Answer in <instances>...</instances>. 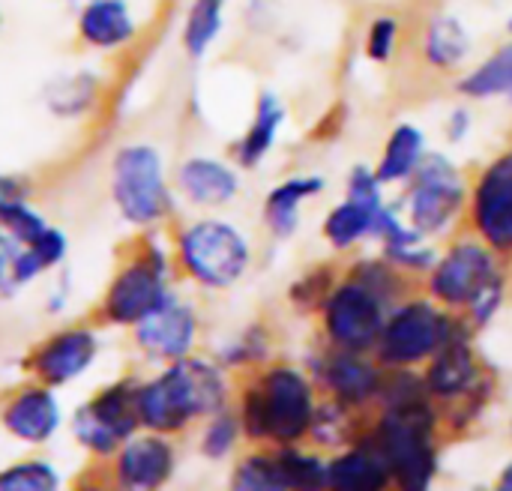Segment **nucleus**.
Here are the masks:
<instances>
[{"label": "nucleus", "instance_id": "39", "mask_svg": "<svg viewBox=\"0 0 512 491\" xmlns=\"http://www.w3.org/2000/svg\"><path fill=\"white\" fill-rule=\"evenodd\" d=\"M18 198H30L27 180H21V177H15V174H0V210H3L9 201H18Z\"/></svg>", "mask_w": 512, "mask_h": 491}, {"label": "nucleus", "instance_id": "38", "mask_svg": "<svg viewBox=\"0 0 512 491\" xmlns=\"http://www.w3.org/2000/svg\"><path fill=\"white\" fill-rule=\"evenodd\" d=\"M501 303H504V279H498L468 312H471V327H486V324H492V318L498 315V309H501Z\"/></svg>", "mask_w": 512, "mask_h": 491}, {"label": "nucleus", "instance_id": "40", "mask_svg": "<svg viewBox=\"0 0 512 491\" xmlns=\"http://www.w3.org/2000/svg\"><path fill=\"white\" fill-rule=\"evenodd\" d=\"M468 123H471V114H468L465 108H459V111L453 114V120H450V141L465 138V135H468Z\"/></svg>", "mask_w": 512, "mask_h": 491}, {"label": "nucleus", "instance_id": "43", "mask_svg": "<svg viewBox=\"0 0 512 491\" xmlns=\"http://www.w3.org/2000/svg\"><path fill=\"white\" fill-rule=\"evenodd\" d=\"M510 99H512V93H510Z\"/></svg>", "mask_w": 512, "mask_h": 491}, {"label": "nucleus", "instance_id": "22", "mask_svg": "<svg viewBox=\"0 0 512 491\" xmlns=\"http://www.w3.org/2000/svg\"><path fill=\"white\" fill-rule=\"evenodd\" d=\"M393 483L384 456L366 441L327 465V486L342 491H381Z\"/></svg>", "mask_w": 512, "mask_h": 491}, {"label": "nucleus", "instance_id": "37", "mask_svg": "<svg viewBox=\"0 0 512 491\" xmlns=\"http://www.w3.org/2000/svg\"><path fill=\"white\" fill-rule=\"evenodd\" d=\"M396 42H399V21L378 18V21H372V27L366 33V54L375 63H387L396 51Z\"/></svg>", "mask_w": 512, "mask_h": 491}, {"label": "nucleus", "instance_id": "26", "mask_svg": "<svg viewBox=\"0 0 512 491\" xmlns=\"http://www.w3.org/2000/svg\"><path fill=\"white\" fill-rule=\"evenodd\" d=\"M426 156V141L423 132L411 123H402L393 129V135L384 144L381 162L375 168L381 183H396L414 174V168L420 165V159Z\"/></svg>", "mask_w": 512, "mask_h": 491}, {"label": "nucleus", "instance_id": "18", "mask_svg": "<svg viewBox=\"0 0 512 491\" xmlns=\"http://www.w3.org/2000/svg\"><path fill=\"white\" fill-rule=\"evenodd\" d=\"M132 336L147 357L171 363L192 354L198 339V315L192 306L180 303L171 294L168 303H162L156 312H150L144 321L132 327Z\"/></svg>", "mask_w": 512, "mask_h": 491}, {"label": "nucleus", "instance_id": "23", "mask_svg": "<svg viewBox=\"0 0 512 491\" xmlns=\"http://www.w3.org/2000/svg\"><path fill=\"white\" fill-rule=\"evenodd\" d=\"M318 192H324V177L306 174V177H291L285 183H279L276 189H270L267 201H264V222L270 228V234L276 237H291L300 228V207L315 198Z\"/></svg>", "mask_w": 512, "mask_h": 491}, {"label": "nucleus", "instance_id": "8", "mask_svg": "<svg viewBox=\"0 0 512 491\" xmlns=\"http://www.w3.org/2000/svg\"><path fill=\"white\" fill-rule=\"evenodd\" d=\"M141 429L138 417V384L117 381L99 390L72 414V435L75 441L99 456L114 459V453Z\"/></svg>", "mask_w": 512, "mask_h": 491}, {"label": "nucleus", "instance_id": "31", "mask_svg": "<svg viewBox=\"0 0 512 491\" xmlns=\"http://www.w3.org/2000/svg\"><path fill=\"white\" fill-rule=\"evenodd\" d=\"M273 456H276V468H279V477H282V491L324 489L327 486V462L297 450V444L273 447Z\"/></svg>", "mask_w": 512, "mask_h": 491}, {"label": "nucleus", "instance_id": "15", "mask_svg": "<svg viewBox=\"0 0 512 491\" xmlns=\"http://www.w3.org/2000/svg\"><path fill=\"white\" fill-rule=\"evenodd\" d=\"M177 471V450L168 435L135 432L114 453V483L126 491H153L171 483Z\"/></svg>", "mask_w": 512, "mask_h": 491}, {"label": "nucleus", "instance_id": "25", "mask_svg": "<svg viewBox=\"0 0 512 491\" xmlns=\"http://www.w3.org/2000/svg\"><path fill=\"white\" fill-rule=\"evenodd\" d=\"M42 273L45 264L39 261V255L0 225V300L18 297Z\"/></svg>", "mask_w": 512, "mask_h": 491}, {"label": "nucleus", "instance_id": "1", "mask_svg": "<svg viewBox=\"0 0 512 491\" xmlns=\"http://www.w3.org/2000/svg\"><path fill=\"white\" fill-rule=\"evenodd\" d=\"M228 405V384L216 363L201 357L171 360L156 378L138 384L141 429L177 435L201 417H213Z\"/></svg>", "mask_w": 512, "mask_h": 491}, {"label": "nucleus", "instance_id": "28", "mask_svg": "<svg viewBox=\"0 0 512 491\" xmlns=\"http://www.w3.org/2000/svg\"><path fill=\"white\" fill-rule=\"evenodd\" d=\"M96 93H99V78L93 72H72L66 78H54L45 87V108L63 120H75L93 108Z\"/></svg>", "mask_w": 512, "mask_h": 491}, {"label": "nucleus", "instance_id": "33", "mask_svg": "<svg viewBox=\"0 0 512 491\" xmlns=\"http://www.w3.org/2000/svg\"><path fill=\"white\" fill-rule=\"evenodd\" d=\"M60 486V474L45 459L15 462L6 471H0V491H57Z\"/></svg>", "mask_w": 512, "mask_h": 491}, {"label": "nucleus", "instance_id": "34", "mask_svg": "<svg viewBox=\"0 0 512 491\" xmlns=\"http://www.w3.org/2000/svg\"><path fill=\"white\" fill-rule=\"evenodd\" d=\"M231 486L240 491H282V477H279L273 450L249 453L246 459H240V465L234 468Z\"/></svg>", "mask_w": 512, "mask_h": 491}, {"label": "nucleus", "instance_id": "20", "mask_svg": "<svg viewBox=\"0 0 512 491\" xmlns=\"http://www.w3.org/2000/svg\"><path fill=\"white\" fill-rule=\"evenodd\" d=\"M78 39L96 51H114L138 36V21L126 0H87L75 21Z\"/></svg>", "mask_w": 512, "mask_h": 491}, {"label": "nucleus", "instance_id": "27", "mask_svg": "<svg viewBox=\"0 0 512 491\" xmlns=\"http://www.w3.org/2000/svg\"><path fill=\"white\" fill-rule=\"evenodd\" d=\"M468 51H471V39L462 21L453 15H435L432 24L426 27V42H423L426 63L435 69H453L468 57Z\"/></svg>", "mask_w": 512, "mask_h": 491}, {"label": "nucleus", "instance_id": "21", "mask_svg": "<svg viewBox=\"0 0 512 491\" xmlns=\"http://www.w3.org/2000/svg\"><path fill=\"white\" fill-rule=\"evenodd\" d=\"M174 183L183 192V198L195 207H225L240 192L237 171L210 156H192L180 162Z\"/></svg>", "mask_w": 512, "mask_h": 491}, {"label": "nucleus", "instance_id": "42", "mask_svg": "<svg viewBox=\"0 0 512 491\" xmlns=\"http://www.w3.org/2000/svg\"><path fill=\"white\" fill-rule=\"evenodd\" d=\"M0 27H3V12H0Z\"/></svg>", "mask_w": 512, "mask_h": 491}, {"label": "nucleus", "instance_id": "32", "mask_svg": "<svg viewBox=\"0 0 512 491\" xmlns=\"http://www.w3.org/2000/svg\"><path fill=\"white\" fill-rule=\"evenodd\" d=\"M351 405L339 402V399H327L321 405H315V417H312V429L309 435L324 444V447H336V444H345V441H354V429H351Z\"/></svg>", "mask_w": 512, "mask_h": 491}, {"label": "nucleus", "instance_id": "36", "mask_svg": "<svg viewBox=\"0 0 512 491\" xmlns=\"http://www.w3.org/2000/svg\"><path fill=\"white\" fill-rule=\"evenodd\" d=\"M330 291H333L330 267H321V270L306 273V276L291 288V303H297V306H303V309L324 306V300L330 297Z\"/></svg>", "mask_w": 512, "mask_h": 491}, {"label": "nucleus", "instance_id": "12", "mask_svg": "<svg viewBox=\"0 0 512 491\" xmlns=\"http://www.w3.org/2000/svg\"><path fill=\"white\" fill-rule=\"evenodd\" d=\"M99 357V336L93 327L75 324L51 333L42 339L30 354L24 357V369L33 375V381L48 387H66L78 381Z\"/></svg>", "mask_w": 512, "mask_h": 491}, {"label": "nucleus", "instance_id": "35", "mask_svg": "<svg viewBox=\"0 0 512 491\" xmlns=\"http://www.w3.org/2000/svg\"><path fill=\"white\" fill-rule=\"evenodd\" d=\"M243 426H240V417L231 414L228 408L216 411L213 417H207V429L201 435V453L213 462L231 456V450L237 447V438H240Z\"/></svg>", "mask_w": 512, "mask_h": 491}, {"label": "nucleus", "instance_id": "30", "mask_svg": "<svg viewBox=\"0 0 512 491\" xmlns=\"http://www.w3.org/2000/svg\"><path fill=\"white\" fill-rule=\"evenodd\" d=\"M465 96L489 99V96H510L512 93V42L498 48L486 63H480L474 72H468L459 84Z\"/></svg>", "mask_w": 512, "mask_h": 491}, {"label": "nucleus", "instance_id": "2", "mask_svg": "<svg viewBox=\"0 0 512 491\" xmlns=\"http://www.w3.org/2000/svg\"><path fill=\"white\" fill-rule=\"evenodd\" d=\"M315 405V390L303 372L291 366H273L243 390L237 417L249 441L288 447L309 435Z\"/></svg>", "mask_w": 512, "mask_h": 491}, {"label": "nucleus", "instance_id": "3", "mask_svg": "<svg viewBox=\"0 0 512 491\" xmlns=\"http://www.w3.org/2000/svg\"><path fill=\"white\" fill-rule=\"evenodd\" d=\"M441 417L432 408V399L390 405L369 432V444L384 456L390 477L399 489H429L438 474V435Z\"/></svg>", "mask_w": 512, "mask_h": 491}, {"label": "nucleus", "instance_id": "4", "mask_svg": "<svg viewBox=\"0 0 512 491\" xmlns=\"http://www.w3.org/2000/svg\"><path fill=\"white\" fill-rule=\"evenodd\" d=\"M111 201L117 213L138 228H153L165 222L174 210V195L165 180V165L150 144H123L111 156L108 171Z\"/></svg>", "mask_w": 512, "mask_h": 491}, {"label": "nucleus", "instance_id": "9", "mask_svg": "<svg viewBox=\"0 0 512 491\" xmlns=\"http://www.w3.org/2000/svg\"><path fill=\"white\" fill-rule=\"evenodd\" d=\"M498 252L486 240H459L435 261L429 276V291L441 306L471 309L501 276Z\"/></svg>", "mask_w": 512, "mask_h": 491}, {"label": "nucleus", "instance_id": "11", "mask_svg": "<svg viewBox=\"0 0 512 491\" xmlns=\"http://www.w3.org/2000/svg\"><path fill=\"white\" fill-rule=\"evenodd\" d=\"M465 180L459 168L441 156L426 153L411 174V195H408V216L411 228L426 234H441L465 207Z\"/></svg>", "mask_w": 512, "mask_h": 491}, {"label": "nucleus", "instance_id": "7", "mask_svg": "<svg viewBox=\"0 0 512 491\" xmlns=\"http://www.w3.org/2000/svg\"><path fill=\"white\" fill-rule=\"evenodd\" d=\"M459 318L435 309L429 300H408L396 306L375 345L381 366H414L429 360L456 330Z\"/></svg>", "mask_w": 512, "mask_h": 491}, {"label": "nucleus", "instance_id": "5", "mask_svg": "<svg viewBox=\"0 0 512 491\" xmlns=\"http://www.w3.org/2000/svg\"><path fill=\"white\" fill-rule=\"evenodd\" d=\"M177 261L189 279L225 291L243 279L252 252L246 237L222 219H198L177 237Z\"/></svg>", "mask_w": 512, "mask_h": 491}, {"label": "nucleus", "instance_id": "17", "mask_svg": "<svg viewBox=\"0 0 512 491\" xmlns=\"http://www.w3.org/2000/svg\"><path fill=\"white\" fill-rule=\"evenodd\" d=\"M0 426L21 444H48L63 426V408L48 384H27L0 405Z\"/></svg>", "mask_w": 512, "mask_h": 491}, {"label": "nucleus", "instance_id": "13", "mask_svg": "<svg viewBox=\"0 0 512 491\" xmlns=\"http://www.w3.org/2000/svg\"><path fill=\"white\" fill-rule=\"evenodd\" d=\"M384 201H381V180L375 171L357 165L348 177V198L330 210L324 222V237L333 249H351L363 237H375L381 225Z\"/></svg>", "mask_w": 512, "mask_h": 491}, {"label": "nucleus", "instance_id": "14", "mask_svg": "<svg viewBox=\"0 0 512 491\" xmlns=\"http://www.w3.org/2000/svg\"><path fill=\"white\" fill-rule=\"evenodd\" d=\"M471 216L480 240H486L498 255H512V150L480 174Z\"/></svg>", "mask_w": 512, "mask_h": 491}, {"label": "nucleus", "instance_id": "24", "mask_svg": "<svg viewBox=\"0 0 512 491\" xmlns=\"http://www.w3.org/2000/svg\"><path fill=\"white\" fill-rule=\"evenodd\" d=\"M285 120V108L279 102L276 93H261L258 96V105H255V117L246 129V135L237 141L234 147V156L243 168H255L264 162V156L270 153V147L276 144V135H279V126Z\"/></svg>", "mask_w": 512, "mask_h": 491}, {"label": "nucleus", "instance_id": "29", "mask_svg": "<svg viewBox=\"0 0 512 491\" xmlns=\"http://www.w3.org/2000/svg\"><path fill=\"white\" fill-rule=\"evenodd\" d=\"M225 21V0H192L183 21V48L192 60H201L219 39Z\"/></svg>", "mask_w": 512, "mask_h": 491}, {"label": "nucleus", "instance_id": "10", "mask_svg": "<svg viewBox=\"0 0 512 491\" xmlns=\"http://www.w3.org/2000/svg\"><path fill=\"white\" fill-rule=\"evenodd\" d=\"M387 321V303L369 291L354 276L342 285H333L324 300V330L333 348L369 354L375 351Z\"/></svg>", "mask_w": 512, "mask_h": 491}, {"label": "nucleus", "instance_id": "6", "mask_svg": "<svg viewBox=\"0 0 512 491\" xmlns=\"http://www.w3.org/2000/svg\"><path fill=\"white\" fill-rule=\"evenodd\" d=\"M168 297V258L156 243H144L111 276L99 303V318L114 327H135L168 303Z\"/></svg>", "mask_w": 512, "mask_h": 491}, {"label": "nucleus", "instance_id": "41", "mask_svg": "<svg viewBox=\"0 0 512 491\" xmlns=\"http://www.w3.org/2000/svg\"><path fill=\"white\" fill-rule=\"evenodd\" d=\"M498 489L512 491V462L504 468V474H501V480H498Z\"/></svg>", "mask_w": 512, "mask_h": 491}, {"label": "nucleus", "instance_id": "19", "mask_svg": "<svg viewBox=\"0 0 512 491\" xmlns=\"http://www.w3.org/2000/svg\"><path fill=\"white\" fill-rule=\"evenodd\" d=\"M318 375L327 387V393L351 408H363L369 405L372 399H378V390H381V366L375 360H369L366 354H357V351H330L321 366H318Z\"/></svg>", "mask_w": 512, "mask_h": 491}, {"label": "nucleus", "instance_id": "16", "mask_svg": "<svg viewBox=\"0 0 512 491\" xmlns=\"http://www.w3.org/2000/svg\"><path fill=\"white\" fill-rule=\"evenodd\" d=\"M471 330H474L471 324L459 321L450 339L429 357V369L423 375L429 399L459 402L468 393H474L477 384L483 381L477 354L471 348Z\"/></svg>", "mask_w": 512, "mask_h": 491}]
</instances>
